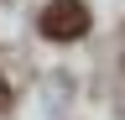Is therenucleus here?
I'll list each match as a JSON object with an SVG mask.
<instances>
[{"mask_svg":"<svg viewBox=\"0 0 125 120\" xmlns=\"http://www.w3.org/2000/svg\"><path fill=\"white\" fill-rule=\"evenodd\" d=\"M37 32L47 42H78V37H89V5L83 0H52L37 16Z\"/></svg>","mask_w":125,"mask_h":120,"instance_id":"1","label":"nucleus"},{"mask_svg":"<svg viewBox=\"0 0 125 120\" xmlns=\"http://www.w3.org/2000/svg\"><path fill=\"white\" fill-rule=\"evenodd\" d=\"M10 110V84H5V73H0V115Z\"/></svg>","mask_w":125,"mask_h":120,"instance_id":"2","label":"nucleus"}]
</instances>
